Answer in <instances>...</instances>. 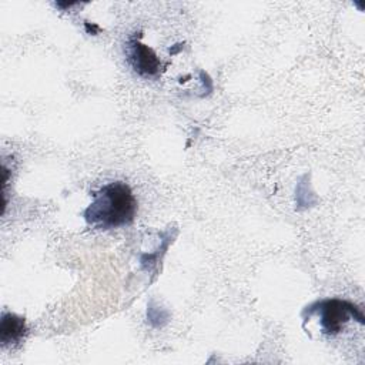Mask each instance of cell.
<instances>
[{
    "label": "cell",
    "instance_id": "obj_1",
    "mask_svg": "<svg viewBox=\"0 0 365 365\" xmlns=\"http://www.w3.org/2000/svg\"><path fill=\"white\" fill-rule=\"evenodd\" d=\"M137 212V200L123 181H111L93 194L84 211L86 222L97 230H113L130 225Z\"/></svg>",
    "mask_w": 365,
    "mask_h": 365
},
{
    "label": "cell",
    "instance_id": "obj_2",
    "mask_svg": "<svg viewBox=\"0 0 365 365\" xmlns=\"http://www.w3.org/2000/svg\"><path fill=\"white\" fill-rule=\"evenodd\" d=\"M308 317H315L321 334H339L345 325L358 318L364 321L362 314L355 305L342 299H324L308 309Z\"/></svg>",
    "mask_w": 365,
    "mask_h": 365
},
{
    "label": "cell",
    "instance_id": "obj_3",
    "mask_svg": "<svg viewBox=\"0 0 365 365\" xmlns=\"http://www.w3.org/2000/svg\"><path fill=\"white\" fill-rule=\"evenodd\" d=\"M130 63L141 76H154L160 68V60L155 53L140 41H133L130 46Z\"/></svg>",
    "mask_w": 365,
    "mask_h": 365
},
{
    "label": "cell",
    "instance_id": "obj_4",
    "mask_svg": "<svg viewBox=\"0 0 365 365\" xmlns=\"http://www.w3.org/2000/svg\"><path fill=\"white\" fill-rule=\"evenodd\" d=\"M26 332V322L14 314H3L0 321V342L3 346L19 342Z\"/></svg>",
    "mask_w": 365,
    "mask_h": 365
}]
</instances>
